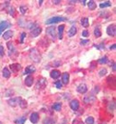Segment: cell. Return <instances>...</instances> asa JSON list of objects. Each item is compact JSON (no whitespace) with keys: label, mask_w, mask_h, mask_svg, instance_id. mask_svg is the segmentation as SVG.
Here are the masks:
<instances>
[{"label":"cell","mask_w":116,"mask_h":124,"mask_svg":"<svg viewBox=\"0 0 116 124\" xmlns=\"http://www.w3.org/2000/svg\"><path fill=\"white\" fill-rule=\"evenodd\" d=\"M115 68H116L115 62H113V63H112V69H113V71H115Z\"/></svg>","instance_id":"7dc6e473"},{"label":"cell","mask_w":116,"mask_h":124,"mask_svg":"<svg viewBox=\"0 0 116 124\" xmlns=\"http://www.w3.org/2000/svg\"><path fill=\"white\" fill-rule=\"evenodd\" d=\"M30 121L33 124H36L39 121V114L38 113H32L30 116Z\"/></svg>","instance_id":"9c48e42d"},{"label":"cell","mask_w":116,"mask_h":124,"mask_svg":"<svg viewBox=\"0 0 116 124\" xmlns=\"http://www.w3.org/2000/svg\"><path fill=\"white\" fill-rule=\"evenodd\" d=\"M19 12H20L22 15H24V14L27 12V7H26V6H20V7H19Z\"/></svg>","instance_id":"1f68e13d"},{"label":"cell","mask_w":116,"mask_h":124,"mask_svg":"<svg viewBox=\"0 0 116 124\" xmlns=\"http://www.w3.org/2000/svg\"><path fill=\"white\" fill-rule=\"evenodd\" d=\"M8 46H9V49H10V51L12 50V51H14V46H13V44H11L10 42L8 43Z\"/></svg>","instance_id":"7bdbcfd3"},{"label":"cell","mask_w":116,"mask_h":124,"mask_svg":"<svg viewBox=\"0 0 116 124\" xmlns=\"http://www.w3.org/2000/svg\"><path fill=\"white\" fill-rule=\"evenodd\" d=\"M55 87H56L57 89H61V88H62V83H61L60 81H56V82H55Z\"/></svg>","instance_id":"d590c367"},{"label":"cell","mask_w":116,"mask_h":124,"mask_svg":"<svg viewBox=\"0 0 116 124\" xmlns=\"http://www.w3.org/2000/svg\"><path fill=\"white\" fill-rule=\"evenodd\" d=\"M41 32H42V29H41V28L36 27L35 29H33V30L31 31V36H32V37H38V36L41 34Z\"/></svg>","instance_id":"e0dca14e"},{"label":"cell","mask_w":116,"mask_h":124,"mask_svg":"<svg viewBox=\"0 0 116 124\" xmlns=\"http://www.w3.org/2000/svg\"><path fill=\"white\" fill-rule=\"evenodd\" d=\"M52 2H53L54 4H59L61 1H60V0H54V1H52Z\"/></svg>","instance_id":"bcb514c9"},{"label":"cell","mask_w":116,"mask_h":124,"mask_svg":"<svg viewBox=\"0 0 116 124\" xmlns=\"http://www.w3.org/2000/svg\"><path fill=\"white\" fill-rule=\"evenodd\" d=\"M76 34H77V28H76L75 26H72L71 29L68 32V35H69L70 37H73V36H75Z\"/></svg>","instance_id":"603a6c76"},{"label":"cell","mask_w":116,"mask_h":124,"mask_svg":"<svg viewBox=\"0 0 116 124\" xmlns=\"http://www.w3.org/2000/svg\"><path fill=\"white\" fill-rule=\"evenodd\" d=\"M10 68H11V70H12L13 72H18V71L21 68V66H20L19 63H12V64L10 65Z\"/></svg>","instance_id":"4fadbf2b"},{"label":"cell","mask_w":116,"mask_h":124,"mask_svg":"<svg viewBox=\"0 0 116 124\" xmlns=\"http://www.w3.org/2000/svg\"><path fill=\"white\" fill-rule=\"evenodd\" d=\"M3 76L5 77V78H9L10 77V75H11V71L9 70V68L8 67H4V69H3Z\"/></svg>","instance_id":"44dd1931"},{"label":"cell","mask_w":116,"mask_h":124,"mask_svg":"<svg viewBox=\"0 0 116 124\" xmlns=\"http://www.w3.org/2000/svg\"><path fill=\"white\" fill-rule=\"evenodd\" d=\"M87 43H89L88 39H81V41H80V44H87Z\"/></svg>","instance_id":"60d3db41"},{"label":"cell","mask_w":116,"mask_h":124,"mask_svg":"<svg viewBox=\"0 0 116 124\" xmlns=\"http://www.w3.org/2000/svg\"><path fill=\"white\" fill-rule=\"evenodd\" d=\"M30 58L32 59V61L35 62H39L41 61V55L39 53V51L36 48H32L30 50Z\"/></svg>","instance_id":"6da1fadb"},{"label":"cell","mask_w":116,"mask_h":124,"mask_svg":"<svg viewBox=\"0 0 116 124\" xmlns=\"http://www.w3.org/2000/svg\"><path fill=\"white\" fill-rule=\"evenodd\" d=\"M96 96L94 95V94H89L88 96H86L85 98H84V103L85 104H93L95 101H96Z\"/></svg>","instance_id":"8992f818"},{"label":"cell","mask_w":116,"mask_h":124,"mask_svg":"<svg viewBox=\"0 0 116 124\" xmlns=\"http://www.w3.org/2000/svg\"><path fill=\"white\" fill-rule=\"evenodd\" d=\"M114 110H115V103L114 102H110L109 105H108V111L113 112Z\"/></svg>","instance_id":"f1b7e54d"},{"label":"cell","mask_w":116,"mask_h":124,"mask_svg":"<svg viewBox=\"0 0 116 124\" xmlns=\"http://www.w3.org/2000/svg\"><path fill=\"white\" fill-rule=\"evenodd\" d=\"M110 6H111V4L109 3V1H106V3H102V4H100V8H102V9L106 8V7H110Z\"/></svg>","instance_id":"f546056e"},{"label":"cell","mask_w":116,"mask_h":124,"mask_svg":"<svg viewBox=\"0 0 116 124\" xmlns=\"http://www.w3.org/2000/svg\"><path fill=\"white\" fill-rule=\"evenodd\" d=\"M87 6H88V8H89V10H95L96 8H97V4L95 3V1H93V0H91V1H89L88 2V4H87Z\"/></svg>","instance_id":"ffe728a7"},{"label":"cell","mask_w":116,"mask_h":124,"mask_svg":"<svg viewBox=\"0 0 116 124\" xmlns=\"http://www.w3.org/2000/svg\"><path fill=\"white\" fill-rule=\"evenodd\" d=\"M86 124H94V118L92 116H88L85 120Z\"/></svg>","instance_id":"d6a6232c"},{"label":"cell","mask_w":116,"mask_h":124,"mask_svg":"<svg viewBox=\"0 0 116 124\" xmlns=\"http://www.w3.org/2000/svg\"><path fill=\"white\" fill-rule=\"evenodd\" d=\"M46 87H47V80H46L45 78H40L39 81H38L37 84H36V88H37L38 90H43V89H45Z\"/></svg>","instance_id":"277c9868"},{"label":"cell","mask_w":116,"mask_h":124,"mask_svg":"<svg viewBox=\"0 0 116 124\" xmlns=\"http://www.w3.org/2000/svg\"><path fill=\"white\" fill-rule=\"evenodd\" d=\"M62 124H65V123H62Z\"/></svg>","instance_id":"f907efd6"},{"label":"cell","mask_w":116,"mask_h":124,"mask_svg":"<svg viewBox=\"0 0 116 124\" xmlns=\"http://www.w3.org/2000/svg\"><path fill=\"white\" fill-rule=\"evenodd\" d=\"M70 107L72 108V110L77 111L78 108H79V102H78V100H77V99L72 100V101L70 102Z\"/></svg>","instance_id":"ba28073f"},{"label":"cell","mask_w":116,"mask_h":124,"mask_svg":"<svg viewBox=\"0 0 116 124\" xmlns=\"http://www.w3.org/2000/svg\"><path fill=\"white\" fill-rule=\"evenodd\" d=\"M107 61H108V60H107V57H106V56H105L104 58L100 59V60L98 61V62H99L100 64H104V63H106V62H107Z\"/></svg>","instance_id":"4dcf8cb0"},{"label":"cell","mask_w":116,"mask_h":124,"mask_svg":"<svg viewBox=\"0 0 116 124\" xmlns=\"http://www.w3.org/2000/svg\"><path fill=\"white\" fill-rule=\"evenodd\" d=\"M106 33L108 36H111V37H114L116 34V27H115V24H111L107 27L106 29Z\"/></svg>","instance_id":"52a82bcc"},{"label":"cell","mask_w":116,"mask_h":124,"mask_svg":"<svg viewBox=\"0 0 116 124\" xmlns=\"http://www.w3.org/2000/svg\"><path fill=\"white\" fill-rule=\"evenodd\" d=\"M13 35H14V32L11 31V30H8V31L4 32V34H3V39H11V38L13 37Z\"/></svg>","instance_id":"2e32d148"},{"label":"cell","mask_w":116,"mask_h":124,"mask_svg":"<svg viewBox=\"0 0 116 124\" xmlns=\"http://www.w3.org/2000/svg\"><path fill=\"white\" fill-rule=\"evenodd\" d=\"M33 83H34V78H33L31 75H29V76H27V77L25 78V85H26L27 87H31V86L33 85Z\"/></svg>","instance_id":"5bb4252c"},{"label":"cell","mask_w":116,"mask_h":124,"mask_svg":"<svg viewBox=\"0 0 116 124\" xmlns=\"http://www.w3.org/2000/svg\"><path fill=\"white\" fill-rule=\"evenodd\" d=\"M81 2H82V4H83V5H85V4H86V2H87V1H85V0H82Z\"/></svg>","instance_id":"c3c4849f"},{"label":"cell","mask_w":116,"mask_h":124,"mask_svg":"<svg viewBox=\"0 0 116 124\" xmlns=\"http://www.w3.org/2000/svg\"><path fill=\"white\" fill-rule=\"evenodd\" d=\"M9 14H10L11 16H14V15H15V9H14L13 7H11V8L9 9Z\"/></svg>","instance_id":"8d00e7d4"},{"label":"cell","mask_w":116,"mask_h":124,"mask_svg":"<svg viewBox=\"0 0 116 124\" xmlns=\"http://www.w3.org/2000/svg\"><path fill=\"white\" fill-rule=\"evenodd\" d=\"M73 124H84V123H83V121H82L81 119H79V118H76V119H74Z\"/></svg>","instance_id":"e575fe53"},{"label":"cell","mask_w":116,"mask_h":124,"mask_svg":"<svg viewBox=\"0 0 116 124\" xmlns=\"http://www.w3.org/2000/svg\"><path fill=\"white\" fill-rule=\"evenodd\" d=\"M66 20V17L64 16H53V17H50L49 19H48L46 21L47 24H54V23H58L60 21H64Z\"/></svg>","instance_id":"7a4b0ae2"},{"label":"cell","mask_w":116,"mask_h":124,"mask_svg":"<svg viewBox=\"0 0 116 124\" xmlns=\"http://www.w3.org/2000/svg\"><path fill=\"white\" fill-rule=\"evenodd\" d=\"M4 55V47L2 45H0V56Z\"/></svg>","instance_id":"ab89813d"},{"label":"cell","mask_w":116,"mask_h":124,"mask_svg":"<svg viewBox=\"0 0 116 124\" xmlns=\"http://www.w3.org/2000/svg\"><path fill=\"white\" fill-rule=\"evenodd\" d=\"M25 36H26L25 33H22V34H21V37H20V42H21V43L24 41V38H25Z\"/></svg>","instance_id":"f35d334b"},{"label":"cell","mask_w":116,"mask_h":124,"mask_svg":"<svg viewBox=\"0 0 116 124\" xmlns=\"http://www.w3.org/2000/svg\"><path fill=\"white\" fill-rule=\"evenodd\" d=\"M47 34H48L49 37H51L53 39H56V37H57L56 28H55V27H53V26L48 27V28H47Z\"/></svg>","instance_id":"3957f363"},{"label":"cell","mask_w":116,"mask_h":124,"mask_svg":"<svg viewBox=\"0 0 116 124\" xmlns=\"http://www.w3.org/2000/svg\"><path fill=\"white\" fill-rule=\"evenodd\" d=\"M25 120H26V117L25 116H22V117H19V119H17L15 122L17 124H24Z\"/></svg>","instance_id":"83f0119b"},{"label":"cell","mask_w":116,"mask_h":124,"mask_svg":"<svg viewBox=\"0 0 116 124\" xmlns=\"http://www.w3.org/2000/svg\"><path fill=\"white\" fill-rule=\"evenodd\" d=\"M19 106H20V108H22V109H25V108H27V102H26V100H24V99H20V101H19Z\"/></svg>","instance_id":"d4e9b609"},{"label":"cell","mask_w":116,"mask_h":124,"mask_svg":"<svg viewBox=\"0 0 116 124\" xmlns=\"http://www.w3.org/2000/svg\"><path fill=\"white\" fill-rule=\"evenodd\" d=\"M106 73H107V70H106V68H102V69L100 70V72H99V75H100V76H105Z\"/></svg>","instance_id":"836d02e7"},{"label":"cell","mask_w":116,"mask_h":124,"mask_svg":"<svg viewBox=\"0 0 116 124\" xmlns=\"http://www.w3.org/2000/svg\"><path fill=\"white\" fill-rule=\"evenodd\" d=\"M0 124H1V122H0Z\"/></svg>","instance_id":"816d5d0a"},{"label":"cell","mask_w":116,"mask_h":124,"mask_svg":"<svg viewBox=\"0 0 116 124\" xmlns=\"http://www.w3.org/2000/svg\"><path fill=\"white\" fill-rule=\"evenodd\" d=\"M20 97H15V98H12V99H9L8 100V104L12 107H16L19 104V101H20Z\"/></svg>","instance_id":"5b68a950"},{"label":"cell","mask_w":116,"mask_h":124,"mask_svg":"<svg viewBox=\"0 0 116 124\" xmlns=\"http://www.w3.org/2000/svg\"><path fill=\"white\" fill-rule=\"evenodd\" d=\"M52 109L54 110V111H61V109H62V104L61 103H55V104H53V106H52Z\"/></svg>","instance_id":"cb8c5ba5"},{"label":"cell","mask_w":116,"mask_h":124,"mask_svg":"<svg viewBox=\"0 0 116 124\" xmlns=\"http://www.w3.org/2000/svg\"><path fill=\"white\" fill-rule=\"evenodd\" d=\"M53 65H54V66H59V65H60V62H57V61H56V62H54Z\"/></svg>","instance_id":"f6af8a7d"},{"label":"cell","mask_w":116,"mask_h":124,"mask_svg":"<svg viewBox=\"0 0 116 124\" xmlns=\"http://www.w3.org/2000/svg\"><path fill=\"white\" fill-rule=\"evenodd\" d=\"M94 35H95V37H97V38H100V37L102 36V33H101V30H100V27H99V26H97V27L95 28V30H94Z\"/></svg>","instance_id":"484cf974"},{"label":"cell","mask_w":116,"mask_h":124,"mask_svg":"<svg viewBox=\"0 0 116 124\" xmlns=\"http://www.w3.org/2000/svg\"><path fill=\"white\" fill-rule=\"evenodd\" d=\"M35 70H36V68H35L34 65H29V66H27V67L25 68L24 73H25V74H31V73L35 72Z\"/></svg>","instance_id":"ac0fdd59"},{"label":"cell","mask_w":116,"mask_h":124,"mask_svg":"<svg viewBox=\"0 0 116 124\" xmlns=\"http://www.w3.org/2000/svg\"><path fill=\"white\" fill-rule=\"evenodd\" d=\"M60 76H61V73H60V71L57 70V69H53V70L50 72V77H51L52 79H58Z\"/></svg>","instance_id":"7c38bea8"},{"label":"cell","mask_w":116,"mask_h":124,"mask_svg":"<svg viewBox=\"0 0 116 124\" xmlns=\"http://www.w3.org/2000/svg\"><path fill=\"white\" fill-rule=\"evenodd\" d=\"M80 23H81V25H82L83 27H85V28L89 26V20H88L87 17H83V18L80 20Z\"/></svg>","instance_id":"7402d4cb"},{"label":"cell","mask_w":116,"mask_h":124,"mask_svg":"<svg viewBox=\"0 0 116 124\" xmlns=\"http://www.w3.org/2000/svg\"><path fill=\"white\" fill-rule=\"evenodd\" d=\"M10 26H11L10 22H8V21H2V22L0 23V35H1V33L4 31L5 29H7V28L10 27Z\"/></svg>","instance_id":"8fae6325"},{"label":"cell","mask_w":116,"mask_h":124,"mask_svg":"<svg viewBox=\"0 0 116 124\" xmlns=\"http://www.w3.org/2000/svg\"><path fill=\"white\" fill-rule=\"evenodd\" d=\"M43 2H44L43 0H40V1H39V4H40V5H42V4H43Z\"/></svg>","instance_id":"681fc988"},{"label":"cell","mask_w":116,"mask_h":124,"mask_svg":"<svg viewBox=\"0 0 116 124\" xmlns=\"http://www.w3.org/2000/svg\"><path fill=\"white\" fill-rule=\"evenodd\" d=\"M64 28H65L64 25H60V26L58 27V39H63V31H64Z\"/></svg>","instance_id":"d6986e66"},{"label":"cell","mask_w":116,"mask_h":124,"mask_svg":"<svg viewBox=\"0 0 116 124\" xmlns=\"http://www.w3.org/2000/svg\"><path fill=\"white\" fill-rule=\"evenodd\" d=\"M115 47H116V44H112L111 46H110V50H115Z\"/></svg>","instance_id":"ee69618b"},{"label":"cell","mask_w":116,"mask_h":124,"mask_svg":"<svg viewBox=\"0 0 116 124\" xmlns=\"http://www.w3.org/2000/svg\"><path fill=\"white\" fill-rule=\"evenodd\" d=\"M55 122L54 119H52L51 117H47L44 119V124H53Z\"/></svg>","instance_id":"4316f807"},{"label":"cell","mask_w":116,"mask_h":124,"mask_svg":"<svg viewBox=\"0 0 116 124\" xmlns=\"http://www.w3.org/2000/svg\"><path fill=\"white\" fill-rule=\"evenodd\" d=\"M94 46L97 47L98 49H104V48H105V44H104V43H101L100 45H94Z\"/></svg>","instance_id":"74e56055"},{"label":"cell","mask_w":116,"mask_h":124,"mask_svg":"<svg viewBox=\"0 0 116 124\" xmlns=\"http://www.w3.org/2000/svg\"><path fill=\"white\" fill-rule=\"evenodd\" d=\"M82 36H83V37H88V36H89V32L86 31V30H84V31L82 32Z\"/></svg>","instance_id":"b9f144b4"},{"label":"cell","mask_w":116,"mask_h":124,"mask_svg":"<svg viewBox=\"0 0 116 124\" xmlns=\"http://www.w3.org/2000/svg\"><path fill=\"white\" fill-rule=\"evenodd\" d=\"M61 78H62V82H61V83H63L64 85H68V84H69V80H70V75H69V73H67V72L63 73V74L61 75Z\"/></svg>","instance_id":"30bf717a"},{"label":"cell","mask_w":116,"mask_h":124,"mask_svg":"<svg viewBox=\"0 0 116 124\" xmlns=\"http://www.w3.org/2000/svg\"><path fill=\"white\" fill-rule=\"evenodd\" d=\"M77 92L79 93H85L87 92V87H86V85H84V84H80L78 87H77Z\"/></svg>","instance_id":"9a60e30c"}]
</instances>
